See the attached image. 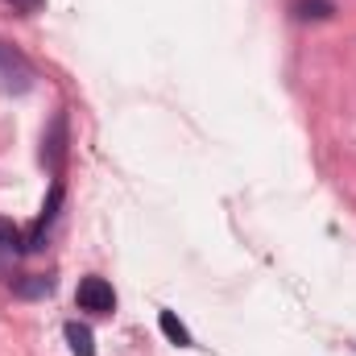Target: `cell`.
I'll use <instances>...</instances> for the list:
<instances>
[{"label":"cell","instance_id":"obj_2","mask_svg":"<svg viewBox=\"0 0 356 356\" xmlns=\"http://www.w3.org/2000/svg\"><path fill=\"white\" fill-rule=\"evenodd\" d=\"M0 88L4 91H29L33 88V67H29V58L25 54H17L13 46H4L0 42Z\"/></svg>","mask_w":356,"mask_h":356},{"label":"cell","instance_id":"obj_3","mask_svg":"<svg viewBox=\"0 0 356 356\" xmlns=\"http://www.w3.org/2000/svg\"><path fill=\"white\" fill-rule=\"evenodd\" d=\"M42 162L50 166V175H54V178L63 175V162H67V112H58V116H54L50 137L42 141Z\"/></svg>","mask_w":356,"mask_h":356},{"label":"cell","instance_id":"obj_1","mask_svg":"<svg viewBox=\"0 0 356 356\" xmlns=\"http://www.w3.org/2000/svg\"><path fill=\"white\" fill-rule=\"evenodd\" d=\"M75 307L79 311H88V315H112L116 311V290H112V282H104V277H83L79 282V290H75Z\"/></svg>","mask_w":356,"mask_h":356},{"label":"cell","instance_id":"obj_6","mask_svg":"<svg viewBox=\"0 0 356 356\" xmlns=\"http://www.w3.org/2000/svg\"><path fill=\"white\" fill-rule=\"evenodd\" d=\"M294 13H298L302 21H327V17L336 13V4H332V0H294Z\"/></svg>","mask_w":356,"mask_h":356},{"label":"cell","instance_id":"obj_5","mask_svg":"<svg viewBox=\"0 0 356 356\" xmlns=\"http://www.w3.org/2000/svg\"><path fill=\"white\" fill-rule=\"evenodd\" d=\"M158 327H162V336H166L170 344H178V348H191V344H195V340H191V332L178 323L175 311H158Z\"/></svg>","mask_w":356,"mask_h":356},{"label":"cell","instance_id":"obj_7","mask_svg":"<svg viewBox=\"0 0 356 356\" xmlns=\"http://www.w3.org/2000/svg\"><path fill=\"white\" fill-rule=\"evenodd\" d=\"M0 253H25V236H21V228H17L13 220H4V216H0Z\"/></svg>","mask_w":356,"mask_h":356},{"label":"cell","instance_id":"obj_4","mask_svg":"<svg viewBox=\"0 0 356 356\" xmlns=\"http://www.w3.org/2000/svg\"><path fill=\"white\" fill-rule=\"evenodd\" d=\"M63 336H67V344H71V356H95V336H91L88 323L71 319V323L63 327Z\"/></svg>","mask_w":356,"mask_h":356},{"label":"cell","instance_id":"obj_8","mask_svg":"<svg viewBox=\"0 0 356 356\" xmlns=\"http://www.w3.org/2000/svg\"><path fill=\"white\" fill-rule=\"evenodd\" d=\"M50 290H54V282L50 277H38V273H33V282H17V294H29V298L33 294H50Z\"/></svg>","mask_w":356,"mask_h":356},{"label":"cell","instance_id":"obj_9","mask_svg":"<svg viewBox=\"0 0 356 356\" xmlns=\"http://www.w3.org/2000/svg\"><path fill=\"white\" fill-rule=\"evenodd\" d=\"M13 4L25 8V13H38V8H42V0H13Z\"/></svg>","mask_w":356,"mask_h":356}]
</instances>
